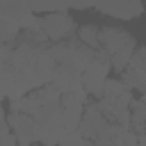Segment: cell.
I'll return each mask as SVG.
<instances>
[{"instance_id":"7","label":"cell","mask_w":146,"mask_h":146,"mask_svg":"<svg viewBox=\"0 0 146 146\" xmlns=\"http://www.w3.org/2000/svg\"><path fill=\"white\" fill-rule=\"evenodd\" d=\"M105 123H107V121H105V116L100 114V110H98L96 103L84 105V114H82V121H80V125H78V135H80L82 139H87V141H94L96 135H98V130H100Z\"/></svg>"},{"instance_id":"12","label":"cell","mask_w":146,"mask_h":146,"mask_svg":"<svg viewBox=\"0 0 146 146\" xmlns=\"http://www.w3.org/2000/svg\"><path fill=\"white\" fill-rule=\"evenodd\" d=\"M75 39H78L82 46L91 48L94 52L100 50V27H98V25H80L78 32H75Z\"/></svg>"},{"instance_id":"21","label":"cell","mask_w":146,"mask_h":146,"mask_svg":"<svg viewBox=\"0 0 146 146\" xmlns=\"http://www.w3.org/2000/svg\"><path fill=\"white\" fill-rule=\"evenodd\" d=\"M34 146H43V144H34Z\"/></svg>"},{"instance_id":"1","label":"cell","mask_w":146,"mask_h":146,"mask_svg":"<svg viewBox=\"0 0 146 146\" xmlns=\"http://www.w3.org/2000/svg\"><path fill=\"white\" fill-rule=\"evenodd\" d=\"M52 55H55V62L59 66H66L71 71H78V73H84L87 66L91 64L94 59V50L82 46L75 36L68 39V41H62V43H55L52 46Z\"/></svg>"},{"instance_id":"6","label":"cell","mask_w":146,"mask_h":146,"mask_svg":"<svg viewBox=\"0 0 146 146\" xmlns=\"http://www.w3.org/2000/svg\"><path fill=\"white\" fill-rule=\"evenodd\" d=\"M82 114H84V105L73 100L68 94H62V119H59V125H62L64 135L78 130V125L82 121Z\"/></svg>"},{"instance_id":"3","label":"cell","mask_w":146,"mask_h":146,"mask_svg":"<svg viewBox=\"0 0 146 146\" xmlns=\"http://www.w3.org/2000/svg\"><path fill=\"white\" fill-rule=\"evenodd\" d=\"M7 125L11 128V135L16 137L18 146H34L41 144V130L36 125V121L27 114H7Z\"/></svg>"},{"instance_id":"16","label":"cell","mask_w":146,"mask_h":146,"mask_svg":"<svg viewBox=\"0 0 146 146\" xmlns=\"http://www.w3.org/2000/svg\"><path fill=\"white\" fill-rule=\"evenodd\" d=\"M132 100H135V94H132L130 89H125V91H123V94L116 98V103H114V105H116V107H128V110H130Z\"/></svg>"},{"instance_id":"5","label":"cell","mask_w":146,"mask_h":146,"mask_svg":"<svg viewBox=\"0 0 146 146\" xmlns=\"http://www.w3.org/2000/svg\"><path fill=\"white\" fill-rule=\"evenodd\" d=\"M130 39H132V34L123 27H116V25H103L100 27V50H105L110 57L116 55L121 48H125Z\"/></svg>"},{"instance_id":"15","label":"cell","mask_w":146,"mask_h":146,"mask_svg":"<svg viewBox=\"0 0 146 146\" xmlns=\"http://www.w3.org/2000/svg\"><path fill=\"white\" fill-rule=\"evenodd\" d=\"M59 146H89V141H87V139H82V137L78 135V130H75V132L64 135V139L59 141Z\"/></svg>"},{"instance_id":"2","label":"cell","mask_w":146,"mask_h":146,"mask_svg":"<svg viewBox=\"0 0 146 146\" xmlns=\"http://www.w3.org/2000/svg\"><path fill=\"white\" fill-rule=\"evenodd\" d=\"M39 25H41L43 34L48 36V41H55V43L68 41V39H73V34L78 32V25H75V21L71 18L68 11L46 14V16L39 18Z\"/></svg>"},{"instance_id":"20","label":"cell","mask_w":146,"mask_h":146,"mask_svg":"<svg viewBox=\"0 0 146 146\" xmlns=\"http://www.w3.org/2000/svg\"><path fill=\"white\" fill-rule=\"evenodd\" d=\"M2 98H5V91H2V89H0V103H2Z\"/></svg>"},{"instance_id":"9","label":"cell","mask_w":146,"mask_h":146,"mask_svg":"<svg viewBox=\"0 0 146 146\" xmlns=\"http://www.w3.org/2000/svg\"><path fill=\"white\" fill-rule=\"evenodd\" d=\"M50 84H52V87H57L62 94H68V91L80 89V87H82V73L71 71V68H66V66H59V64H57V66L52 68Z\"/></svg>"},{"instance_id":"14","label":"cell","mask_w":146,"mask_h":146,"mask_svg":"<svg viewBox=\"0 0 146 146\" xmlns=\"http://www.w3.org/2000/svg\"><path fill=\"white\" fill-rule=\"evenodd\" d=\"M123 91H125V87H123L121 80H116V78H107V82H105V91H103V98L110 100V103H116V98H119Z\"/></svg>"},{"instance_id":"8","label":"cell","mask_w":146,"mask_h":146,"mask_svg":"<svg viewBox=\"0 0 146 146\" xmlns=\"http://www.w3.org/2000/svg\"><path fill=\"white\" fill-rule=\"evenodd\" d=\"M96 11L100 14H107V16H114V18H121V21H132L137 16L144 14V5L137 2V0H128V2H110V5H94Z\"/></svg>"},{"instance_id":"19","label":"cell","mask_w":146,"mask_h":146,"mask_svg":"<svg viewBox=\"0 0 146 146\" xmlns=\"http://www.w3.org/2000/svg\"><path fill=\"white\" fill-rule=\"evenodd\" d=\"M139 146H146V132H144V135H139Z\"/></svg>"},{"instance_id":"11","label":"cell","mask_w":146,"mask_h":146,"mask_svg":"<svg viewBox=\"0 0 146 146\" xmlns=\"http://www.w3.org/2000/svg\"><path fill=\"white\" fill-rule=\"evenodd\" d=\"M9 14H11V18H14V23L21 27V32H25V30H30L39 18H36V14H32V9L25 5V2H9Z\"/></svg>"},{"instance_id":"13","label":"cell","mask_w":146,"mask_h":146,"mask_svg":"<svg viewBox=\"0 0 146 146\" xmlns=\"http://www.w3.org/2000/svg\"><path fill=\"white\" fill-rule=\"evenodd\" d=\"M135 50H137V41H135V36H132V39L128 41V46H125V48H121L116 55H112V71L123 73V71L128 68V64H130V59H132Z\"/></svg>"},{"instance_id":"10","label":"cell","mask_w":146,"mask_h":146,"mask_svg":"<svg viewBox=\"0 0 146 146\" xmlns=\"http://www.w3.org/2000/svg\"><path fill=\"white\" fill-rule=\"evenodd\" d=\"M21 34V27L9 14V2H0V43H14Z\"/></svg>"},{"instance_id":"18","label":"cell","mask_w":146,"mask_h":146,"mask_svg":"<svg viewBox=\"0 0 146 146\" xmlns=\"http://www.w3.org/2000/svg\"><path fill=\"white\" fill-rule=\"evenodd\" d=\"M7 121V110L2 107V103H0V123H5Z\"/></svg>"},{"instance_id":"4","label":"cell","mask_w":146,"mask_h":146,"mask_svg":"<svg viewBox=\"0 0 146 146\" xmlns=\"http://www.w3.org/2000/svg\"><path fill=\"white\" fill-rule=\"evenodd\" d=\"M119 80L123 82L125 89H130V91L139 89L141 94H146V46H139L135 50L128 68L121 73Z\"/></svg>"},{"instance_id":"17","label":"cell","mask_w":146,"mask_h":146,"mask_svg":"<svg viewBox=\"0 0 146 146\" xmlns=\"http://www.w3.org/2000/svg\"><path fill=\"white\" fill-rule=\"evenodd\" d=\"M16 43V41H14ZM14 43H0V59H5L11 50H14Z\"/></svg>"}]
</instances>
